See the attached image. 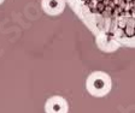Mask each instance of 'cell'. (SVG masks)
<instances>
[{
	"label": "cell",
	"mask_w": 135,
	"mask_h": 113,
	"mask_svg": "<svg viewBox=\"0 0 135 113\" xmlns=\"http://www.w3.org/2000/svg\"><path fill=\"white\" fill-rule=\"evenodd\" d=\"M124 33H126V36L128 37H132L133 35H135V28L133 27V24H128V25L126 27V29H124Z\"/></svg>",
	"instance_id": "1"
},
{
	"label": "cell",
	"mask_w": 135,
	"mask_h": 113,
	"mask_svg": "<svg viewBox=\"0 0 135 113\" xmlns=\"http://www.w3.org/2000/svg\"><path fill=\"white\" fill-rule=\"evenodd\" d=\"M51 7H56V6H57V4H58V3H57V1H54V0H52V1H51Z\"/></svg>",
	"instance_id": "2"
},
{
	"label": "cell",
	"mask_w": 135,
	"mask_h": 113,
	"mask_svg": "<svg viewBox=\"0 0 135 113\" xmlns=\"http://www.w3.org/2000/svg\"><path fill=\"white\" fill-rule=\"evenodd\" d=\"M134 34H135V33H134Z\"/></svg>",
	"instance_id": "3"
}]
</instances>
